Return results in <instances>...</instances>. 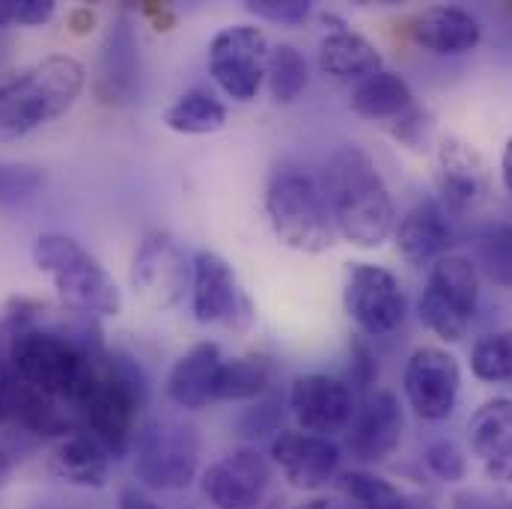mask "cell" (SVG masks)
Wrapping results in <instances>:
<instances>
[{
  "instance_id": "obj_1",
  "label": "cell",
  "mask_w": 512,
  "mask_h": 509,
  "mask_svg": "<svg viewBox=\"0 0 512 509\" xmlns=\"http://www.w3.org/2000/svg\"><path fill=\"white\" fill-rule=\"evenodd\" d=\"M322 191L337 236L358 248H379L396 227L393 197L376 161L361 146H340L325 161Z\"/></svg>"
},
{
  "instance_id": "obj_2",
  "label": "cell",
  "mask_w": 512,
  "mask_h": 509,
  "mask_svg": "<svg viewBox=\"0 0 512 509\" xmlns=\"http://www.w3.org/2000/svg\"><path fill=\"white\" fill-rule=\"evenodd\" d=\"M108 355L96 358L66 340L63 334L45 325H24L9 334V367L15 379L30 390L72 408L78 414L81 399L96 382L99 364ZM81 420V417H78Z\"/></svg>"
},
{
  "instance_id": "obj_3",
  "label": "cell",
  "mask_w": 512,
  "mask_h": 509,
  "mask_svg": "<svg viewBox=\"0 0 512 509\" xmlns=\"http://www.w3.org/2000/svg\"><path fill=\"white\" fill-rule=\"evenodd\" d=\"M87 72L69 54H51L21 75L0 84V140L24 134L63 117L84 93Z\"/></svg>"
},
{
  "instance_id": "obj_4",
  "label": "cell",
  "mask_w": 512,
  "mask_h": 509,
  "mask_svg": "<svg viewBox=\"0 0 512 509\" xmlns=\"http://www.w3.org/2000/svg\"><path fill=\"white\" fill-rule=\"evenodd\" d=\"M146 376L126 355H108L99 364L96 382L78 405L81 429L90 432L111 459H123L134 444V423L146 405Z\"/></svg>"
},
{
  "instance_id": "obj_5",
  "label": "cell",
  "mask_w": 512,
  "mask_h": 509,
  "mask_svg": "<svg viewBox=\"0 0 512 509\" xmlns=\"http://www.w3.org/2000/svg\"><path fill=\"white\" fill-rule=\"evenodd\" d=\"M265 215L280 245L298 254H325L334 248L337 227L322 185L298 170L280 167L265 188Z\"/></svg>"
},
{
  "instance_id": "obj_6",
  "label": "cell",
  "mask_w": 512,
  "mask_h": 509,
  "mask_svg": "<svg viewBox=\"0 0 512 509\" xmlns=\"http://www.w3.org/2000/svg\"><path fill=\"white\" fill-rule=\"evenodd\" d=\"M33 262L54 280V289L69 310L84 316H120V286L72 236L42 233L33 245Z\"/></svg>"
},
{
  "instance_id": "obj_7",
  "label": "cell",
  "mask_w": 512,
  "mask_h": 509,
  "mask_svg": "<svg viewBox=\"0 0 512 509\" xmlns=\"http://www.w3.org/2000/svg\"><path fill=\"white\" fill-rule=\"evenodd\" d=\"M200 468V432L185 420H152L134 441V474L158 492L185 489Z\"/></svg>"
},
{
  "instance_id": "obj_8",
  "label": "cell",
  "mask_w": 512,
  "mask_h": 509,
  "mask_svg": "<svg viewBox=\"0 0 512 509\" xmlns=\"http://www.w3.org/2000/svg\"><path fill=\"white\" fill-rule=\"evenodd\" d=\"M480 277L465 256H441L432 262L426 289L420 295V322L441 340L459 343L477 313Z\"/></svg>"
},
{
  "instance_id": "obj_9",
  "label": "cell",
  "mask_w": 512,
  "mask_h": 509,
  "mask_svg": "<svg viewBox=\"0 0 512 509\" xmlns=\"http://www.w3.org/2000/svg\"><path fill=\"white\" fill-rule=\"evenodd\" d=\"M194 280V259L170 233H146L131 259V286L143 304L155 310L176 307Z\"/></svg>"
},
{
  "instance_id": "obj_10",
  "label": "cell",
  "mask_w": 512,
  "mask_h": 509,
  "mask_svg": "<svg viewBox=\"0 0 512 509\" xmlns=\"http://www.w3.org/2000/svg\"><path fill=\"white\" fill-rule=\"evenodd\" d=\"M191 310L200 325H224L233 331H248L256 319L254 301L239 283L233 265L212 251L194 254Z\"/></svg>"
},
{
  "instance_id": "obj_11",
  "label": "cell",
  "mask_w": 512,
  "mask_h": 509,
  "mask_svg": "<svg viewBox=\"0 0 512 509\" xmlns=\"http://www.w3.org/2000/svg\"><path fill=\"white\" fill-rule=\"evenodd\" d=\"M268 39L254 24H230L209 42V75L236 102H254L265 84Z\"/></svg>"
},
{
  "instance_id": "obj_12",
  "label": "cell",
  "mask_w": 512,
  "mask_h": 509,
  "mask_svg": "<svg viewBox=\"0 0 512 509\" xmlns=\"http://www.w3.org/2000/svg\"><path fill=\"white\" fill-rule=\"evenodd\" d=\"M343 304L352 322L373 337L390 334L405 316V292L399 280L387 268L370 262H355L349 268Z\"/></svg>"
},
{
  "instance_id": "obj_13",
  "label": "cell",
  "mask_w": 512,
  "mask_h": 509,
  "mask_svg": "<svg viewBox=\"0 0 512 509\" xmlns=\"http://www.w3.org/2000/svg\"><path fill=\"white\" fill-rule=\"evenodd\" d=\"M459 384L462 373L459 364L450 352L438 349V346H420L411 352L408 364H405V399L414 408V414H420L423 420H447L456 408L459 399Z\"/></svg>"
},
{
  "instance_id": "obj_14",
  "label": "cell",
  "mask_w": 512,
  "mask_h": 509,
  "mask_svg": "<svg viewBox=\"0 0 512 509\" xmlns=\"http://www.w3.org/2000/svg\"><path fill=\"white\" fill-rule=\"evenodd\" d=\"M289 408L301 432L322 435V438L346 432L358 414L352 387L343 379L325 373L295 379L289 390Z\"/></svg>"
},
{
  "instance_id": "obj_15",
  "label": "cell",
  "mask_w": 512,
  "mask_h": 509,
  "mask_svg": "<svg viewBox=\"0 0 512 509\" xmlns=\"http://www.w3.org/2000/svg\"><path fill=\"white\" fill-rule=\"evenodd\" d=\"M271 483L265 456L251 447H239L203 471L200 489L209 509H259Z\"/></svg>"
},
{
  "instance_id": "obj_16",
  "label": "cell",
  "mask_w": 512,
  "mask_h": 509,
  "mask_svg": "<svg viewBox=\"0 0 512 509\" xmlns=\"http://www.w3.org/2000/svg\"><path fill=\"white\" fill-rule=\"evenodd\" d=\"M271 459L289 486L316 492L328 486V480L337 474L340 447L322 435H310L301 429H280L277 438L271 441Z\"/></svg>"
},
{
  "instance_id": "obj_17",
  "label": "cell",
  "mask_w": 512,
  "mask_h": 509,
  "mask_svg": "<svg viewBox=\"0 0 512 509\" xmlns=\"http://www.w3.org/2000/svg\"><path fill=\"white\" fill-rule=\"evenodd\" d=\"M438 191L456 212H474L492 194L486 158L462 137H444L438 143Z\"/></svg>"
},
{
  "instance_id": "obj_18",
  "label": "cell",
  "mask_w": 512,
  "mask_h": 509,
  "mask_svg": "<svg viewBox=\"0 0 512 509\" xmlns=\"http://www.w3.org/2000/svg\"><path fill=\"white\" fill-rule=\"evenodd\" d=\"M140 84V39L128 15L114 18L105 33L96 69V96L105 105H128Z\"/></svg>"
},
{
  "instance_id": "obj_19",
  "label": "cell",
  "mask_w": 512,
  "mask_h": 509,
  "mask_svg": "<svg viewBox=\"0 0 512 509\" xmlns=\"http://www.w3.org/2000/svg\"><path fill=\"white\" fill-rule=\"evenodd\" d=\"M468 441L489 480L512 483V399L483 402L468 423Z\"/></svg>"
},
{
  "instance_id": "obj_20",
  "label": "cell",
  "mask_w": 512,
  "mask_h": 509,
  "mask_svg": "<svg viewBox=\"0 0 512 509\" xmlns=\"http://www.w3.org/2000/svg\"><path fill=\"white\" fill-rule=\"evenodd\" d=\"M408 39L420 48H426L429 54H468L480 45L483 39V27L480 21L459 9V6H429L420 9L417 15L408 18L405 24Z\"/></svg>"
},
{
  "instance_id": "obj_21",
  "label": "cell",
  "mask_w": 512,
  "mask_h": 509,
  "mask_svg": "<svg viewBox=\"0 0 512 509\" xmlns=\"http://www.w3.org/2000/svg\"><path fill=\"white\" fill-rule=\"evenodd\" d=\"M402 441V408L390 390H376L358 408L349 450L358 462H382Z\"/></svg>"
},
{
  "instance_id": "obj_22",
  "label": "cell",
  "mask_w": 512,
  "mask_h": 509,
  "mask_svg": "<svg viewBox=\"0 0 512 509\" xmlns=\"http://www.w3.org/2000/svg\"><path fill=\"white\" fill-rule=\"evenodd\" d=\"M393 236H396V251L408 265L438 262L453 242L447 212L432 197L414 203L405 212V218L393 227Z\"/></svg>"
},
{
  "instance_id": "obj_23",
  "label": "cell",
  "mask_w": 512,
  "mask_h": 509,
  "mask_svg": "<svg viewBox=\"0 0 512 509\" xmlns=\"http://www.w3.org/2000/svg\"><path fill=\"white\" fill-rule=\"evenodd\" d=\"M221 349L218 343H197L191 346L167 373V396L185 411H200L209 402H215V387H218V373H221Z\"/></svg>"
},
{
  "instance_id": "obj_24",
  "label": "cell",
  "mask_w": 512,
  "mask_h": 509,
  "mask_svg": "<svg viewBox=\"0 0 512 509\" xmlns=\"http://www.w3.org/2000/svg\"><path fill=\"white\" fill-rule=\"evenodd\" d=\"M319 69L334 81L361 84L364 78L382 72L384 63L379 48L370 39L340 24L319 42Z\"/></svg>"
},
{
  "instance_id": "obj_25",
  "label": "cell",
  "mask_w": 512,
  "mask_h": 509,
  "mask_svg": "<svg viewBox=\"0 0 512 509\" xmlns=\"http://www.w3.org/2000/svg\"><path fill=\"white\" fill-rule=\"evenodd\" d=\"M108 468H111V453L84 429L57 438L51 450V471L69 486L102 489L108 483Z\"/></svg>"
},
{
  "instance_id": "obj_26",
  "label": "cell",
  "mask_w": 512,
  "mask_h": 509,
  "mask_svg": "<svg viewBox=\"0 0 512 509\" xmlns=\"http://www.w3.org/2000/svg\"><path fill=\"white\" fill-rule=\"evenodd\" d=\"M352 111L361 120L370 123H393L396 117H402L411 105H414V93L405 84V78L393 75V72H376L370 78H364L361 84H355L352 99H349Z\"/></svg>"
},
{
  "instance_id": "obj_27",
  "label": "cell",
  "mask_w": 512,
  "mask_h": 509,
  "mask_svg": "<svg viewBox=\"0 0 512 509\" xmlns=\"http://www.w3.org/2000/svg\"><path fill=\"white\" fill-rule=\"evenodd\" d=\"M271 384H274V364H271V358H265V355H242V358H233V361L221 364L215 399H230V402L259 399V396L271 393Z\"/></svg>"
},
{
  "instance_id": "obj_28",
  "label": "cell",
  "mask_w": 512,
  "mask_h": 509,
  "mask_svg": "<svg viewBox=\"0 0 512 509\" xmlns=\"http://www.w3.org/2000/svg\"><path fill=\"white\" fill-rule=\"evenodd\" d=\"M161 120L176 134H215L227 126V108L206 90H188L167 105Z\"/></svg>"
},
{
  "instance_id": "obj_29",
  "label": "cell",
  "mask_w": 512,
  "mask_h": 509,
  "mask_svg": "<svg viewBox=\"0 0 512 509\" xmlns=\"http://www.w3.org/2000/svg\"><path fill=\"white\" fill-rule=\"evenodd\" d=\"M307 60L292 42H277L268 48L265 60V84L277 105H292L307 90Z\"/></svg>"
},
{
  "instance_id": "obj_30",
  "label": "cell",
  "mask_w": 512,
  "mask_h": 509,
  "mask_svg": "<svg viewBox=\"0 0 512 509\" xmlns=\"http://www.w3.org/2000/svg\"><path fill=\"white\" fill-rule=\"evenodd\" d=\"M471 373L480 382H512V331L483 334L471 349Z\"/></svg>"
},
{
  "instance_id": "obj_31",
  "label": "cell",
  "mask_w": 512,
  "mask_h": 509,
  "mask_svg": "<svg viewBox=\"0 0 512 509\" xmlns=\"http://www.w3.org/2000/svg\"><path fill=\"white\" fill-rule=\"evenodd\" d=\"M480 265L501 289H512V224H489L480 236Z\"/></svg>"
},
{
  "instance_id": "obj_32",
  "label": "cell",
  "mask_w": 512,
  "mask_h": 509,
  "mask_svg": "<svg viewBox=\"0 0 512 509\" xmlns=\"http://www.w3.org/2000/svg\"><path fill=\"white\" fill-rule=\"evenodd\" d=\"M340 486L361 509H405L399 489L370 471H346L340 477Z\"/></svg>"
},
{
  "instance_id": "obj_33",
  "label": "cell",
  "mask_w": 512,
  "mask_h": 509,
  "mask_svg": "<svg viewBox=\"0 0 512 509\" xmlns=\"http://www.w3.org/2000/svg\"><path fill=\"white\" fill-rule=\"evenodd\" d=\"M45 185V173L33 164L0 161V206H21Z\"/></svg>"
},
{
  "instance_id": "obj_34",
  "label": "cell",
  "mask_w": 512,
  "mask_h": 509,
  "mask_svg": "<svg viewBox=\"0 0 512 509\" xmlns=\"http://www.w3.org/2000/svg\"><path fill=\"white\" fill-rule=\"evenodd\" d=\"M390 134L399 140V143H405L408 149H426V143H429V134H432V117H429V111L426 108H420L417 102L402 114V117H396L393 123H390Z\"/></svg>"
},
{
  "instance_id": "obj_35",
  "label": "cell",
  "mask_w": 512,
  "mask_h": 509,
  "mask_svg": "<svg viewBox=\"0 0 512 509\" xmlns=\"http://www.w3.org/2000/svg\"><path fill=\"white\" fill-rule=\"evenodd\" d=\"M57 3L54 0H0V30L12 24L39 27L51 21Z\"/></svg>"
},
{
  "instance_id": "obj_36",
  "label": "cell",
  "mask_w": 512,
  "mask_h": 509,
  "mask_svg": "<svg viewBox=\"0 0 512 509\" xmlns=\"http://www.w3.org/2000/svg\"><path fill=\"white\" fill-rule=\"evenodd\" d=\"M245 9L254 12L256 18L271 21V24L295 27V24H304L310 18V9L313 6L307 0H248Z\"/></svg>"
},
{
  "instance_id": "obj_37",
  "label": "cell",
  "mask_w": 512,
  "mask_h": 509,
  "mask_svg": "<svg viewBox=\"0 0 512 509\" xmlns=\"http://www.w3.org/2000/svg\"><path fill=\"white\" fill-rule=\"evenodd\" d=\"M280 396L277 393H265L259 396L254 408H248V414L242 417V432L248 438H262L268 432H277L280 420H283V411H280Z\"/></svg>"
},
{
  "instance_id": "obj_38",
  "label": "cell",
  "mask_w": 512,
  "mask_h": 509,
  "mask_svg": "<svg viewBox=\"0 0 512 509\" xmlns=\"http://www.w3.org/2000/svg\"><path fill=\"white\" fill-rule=\"evenodd\" d=\"M426 465L432 468V474H438L447 483H456L465 477V456L453 441H435L426 447Z\"/></svg>"
},
{
  "instance_id": "obj_39",
  "label": "cell",
  "mask_w": 512,
  "mask_h": 509,
  "mask_svg": "<svg viewBox=\"0 0 512 509\" xmlns=\"http://www.w3.org/2000/svg\"><path fill=\"white\" fill-rule=\"evenodd\" d=\"M0 423H15V373L0 358Z\"/></svg>"
},
{
  "instance_id": "obj_40",
  "label": "cell",
  "mask_w": 512,
  "mask_h": 509,
  "mask_svg": "<svg viewBox=\"0 0 512 509\" xmlns=\"http://www.w3.org/2000/svg\"><path fill=\"white\" fill-rule=\"evenodd\" d=\"M117 509H161L152 498H146V495H140L137 489H123L120 492V504Z\"/></svg>"
},
{
  "instance_id": "obj_41",
  "label": "cell",
  "mask_w": 512,
  "mask_h": 509,
  "mask_svg": "<svg viewBox=\"0 0 512 509\" xmlns=\"http://www.w3.org/2000/svg\"><path fill=\"white\" fill-rule=\"evenodd\" d=\"M143 12L149 15V18H155V24H158V30H170L173 27V21H176V15L167 9V6H155V3H146L143 6Z\"/></svg>"
},
{
  "instance_id": "obj_42",
  "label": "cell",
  "mask_w": 512,
  "mask_h": 509,
  "mask_svg": "<svg viewBox=\"0 0 512 509\" xmlns=\"http://www.w3.org/2000/svg\"><path fill=\"white\" fill-rule=\"evenodd\" d=\"M93 21H96V15L84 6V9H75L72 15H69V27L75 30V33H87V30H93Z\"/></svg>"
},
{
  "instance_id": "obj_43",
  "label": "cell",
  "mask_w": 512,
  "mask_h": 509,
  "mask_svg": "<svg viewBox=\"0 0 512 509\" xmlns=\"http://www.w3.org/2000/svg\"><path fill=\"white\" fill-rule=\"evenodd\" d=\"M501 179H504V185L512 191V137L507 140L504 155H501Z\"/></svg>"
},
{
  "instance_id": "obj_44",
  "label": "cell",
  "mask_w": 512,
  "mask_h": 509,
  "mask_svg": "<svg viewBox=\"0 0 512 509\" xmlns=\"http://www.w3.org/2000/svg\"><path fill=\"white\" fill-rule=\"evenodd\" d=\"M295 509H343V507H340V504H334V501H328V498H313V501L298 504Z\"/></svg>"
},
{
  "instance_id": "obj_45",
  "label": "cell",
  "mask_w": 512,
  "mask_h": 509,
  "mask_svg": "<svg viewBox=\"0 0 512 509\" xmlns=\"http://www.w3.org/2000/svg\"><path fill=\"white\" fill-rule=\"evenodd\" d=\"M6 468H9V459H6V453H3V447H0V477L6 474Z\"/></svg>"
},
{
  "instance_id": "obj_46",
  "label": "cell",
  "mask_w": 512,
  "mask_h": 509,
  "mask_svg": "<svg viewBox=\"0 0 512 509\" xmlns=\"http://www.w3.org/2000/svg\"><path fill=\"white\" fill-rule=\"evenodd\" d=\"M259 509H280V504H265V507H259Z\"/></svg>"
},
{
  "instance_id": "obj_47",
  "label": "cell",
  "mask_w": 512,
  "mask_h": 509,
  "mask_svg": "<svg viewBox=\"0 0 512 509\" xmlns=\"http://www.w3.org/2000/svg\"><path fill=\"white\" fill-rule=\"evenodd\" d=\"M188 509H203V507H200V504H194V507H188Z\"/></svg>"
},
{
  "instance_id": "obj_48",
  "label": "cell",
  "mask_w": 512,
  "mask_h": 509,
  "mask_svg": "<svg viewBox=\"0 0 512 509\" xmlns=\"http://www.w3.org/2000/svg\"><path fill=\"white\" fill-rule=\"evenodd\" d=\"M504 509H512V504H510V507H504Z\"/></svg>"
}]
</instances>
